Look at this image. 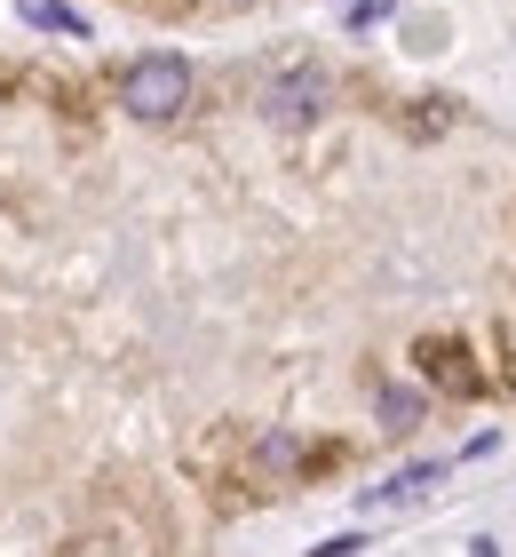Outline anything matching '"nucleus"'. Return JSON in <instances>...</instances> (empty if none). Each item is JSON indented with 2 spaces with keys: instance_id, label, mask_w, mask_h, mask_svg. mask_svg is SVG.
I'll list each match as a JSON object with an SVG mask.
<instances>
[{
  "instance_id": "f03ea898",
  "label": "nucleus",
  "mask_w": 516,
  "mask_h": 557,
  "mask_svg": "<svg viewBox=\"0 0 516 557\" xmlns=\"http://www.w3.org/2000/svg\"><path fill=\"white\" fill-rule=\"evenodd\" d=\"M326 96H333V88H326V72H310V64H302V72H287V81H270L263 112L278 120V128H310V120L326 112Z\"/></svg>"
},
{
  "instance_id": "0eeeda50",
  "label": "nucleus",
  "mask_w": 516,
  "mask_h": 557,
  "mask_svg": "<svg viewBox=\"0 0 516 557\" xmlns=\"http://www.w3.org/2000/svg\"><path fill=\"white\" fill-rule=\"evenodd\" d=\"M350 549H366V542H357V534H333V542H318L310 557H350Z\"/></svg>"
},
{
  "instance_id": "6e6552de",
  "label": "nucleus",
  "mask_w": 516,
  "mask_h": 557,
  "mask_svg": "<svg viewBox=\"0 0 516 557\" xmlns=\"http://www.w3.org/2000/svg\"><path fill=\"white\" fill-rule=\"evenodd\" d=\"M381 16H390V0H357L350 9V24H381Z\"/></svg>"
},
{
  "instance_id": "f257e3e1",
  "label": "nucleus",
  "mask_w": 516,
  "mask_h": 557,
  "mask_svg": "<svg viewBox=\"0 0 516 557\" xmlns=\"http://www.w3.org/2000/svg\"><path fill=\"white\" fill-rule=\"evenodd\" d=\"M119 104L136 120H184L191 104V64L184 57H136L119 72Z\"/></svg>"
},
{
  "instance_id": "7ed1b4c3",
  "label": "nucleus",
  "mask_w": 516,
  "mask_h": 557,
  "mask_svg": "<svg viewBox=\"0 0 516 557\" xmlns=\"http://www.w3.org/2000/svg\"><path fill=\"white\" fill-rule=\"evenodd\" d=\"M421 367H429V383H445V391H477V367L461 359V343H421Z\"/></svg>"
},
{
  "instance_id": "20e7f679",
  "label": "nucleus",
  "mask_w": 516,
  "mask_h": 557,
  "mask_svg": "<svg viewBox=\"0 0 516 557\" xmlns=\"http://www.w3.org/2000/svg\"><path fill=\"white\" fill-rule=\"evenodd\" d=\"M24 24H40V33H64V40H88V16L64 9V0H24Z\"/></svg>"
},
{
  "instance_id": "39448f33",
  "label": "nucleus",
  "mask_w": 516,
  "mask_h": 557,
  "mask_svg": "<svg viewBox=\"0 0 516 557\" xmlns=\"http://www.w3.org/2000/svg\"><path fill=\"white\" fill-rule=\"evenodd\" d=\"M381 422H390V430H405V422H421V391H381Z\"/></svg>"
},
{
  "instance_id": "423d86ee",
  "label": "nucleus",
  "mask_w": 516,
  "mask_h": 557,
  "mask_svg": "<svg viewBox=\"0 0 516 557\" xmlns=\"http://www.w3.org/2000/svg\"><path fill=\"white\" fill-rule=\"evenodd\" d=\"M302 462V438H263V470H294Z\"/></svg>"
}]
</instances>
